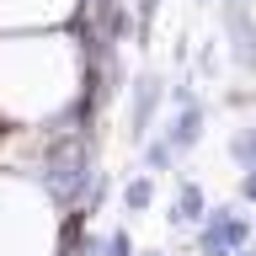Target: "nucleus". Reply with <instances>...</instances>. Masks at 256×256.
I'll list each match as a JSON object with an SVG mask.
<instances>
[{
    "instance_id": "6e6552de",
    "label": "nucleus",
    "mask_w": 256,
    "mask_h": 256,
    "mask_svg": "<svg viewBox=\"0 0 256 256\" xmlns=\"http://www.w3.org/2000/svg\"><path fill=\"white\" fill-rule=\"evenodd\" d=\"M230 160H235L240 171H256V123L230 134Z\"/></svg>"
},
{
    "instance_id": "1a4fd4ad",
    "label": "nucleus",
    "mask_w": 256,
    "mask_h": 256,
    "mask_svg": "<svg viewBox=\"0 0 256 256\" xmlns=\"http://www.w3.org/2000/svg\"><path fill=\"white\" fill-rule=\"evenodd\" d=\"M107 256H139V251H134V235H128L123 224H118V230L107 235Z\"/></svg>"
},
{
    "instance_id": "4468645a",
    "label": "nucleus",
    "mask_w": 256,
    "mask_h": 256,
    "mask_svg": "<svg viewBox=\"0 0 256 256\" xmlns=\"http://www.w3.org/2000/svg\"><path fill=\"white\" fill-rule=\"evenodd\" d=\"M235 256H256V246H240V251H235Z\"/></svg>"
},
{
    "instance_id": "20e7f679",
    "label": "nucleus",
    "mask_w": 256,
    "mask_h": 256,
    "mask_svg": "<svg viewBox=\"0 0 256 256\" xmlns=\"http://www.w3.org/2000/svg\"><path fill=\"white\" fill-rule=\"evenodd\" d=\"M203 123H208V112H203V102H192V107H176L171 128H160V134H166V144H171L176 155H192V150H198V144H203Z\"/></svg>"
},
{
    "instance_id": "ddd939ff",
    "label": "nucleus",
    "mask_w": 256,
    "mask_h": 256,
    "mask_svg": "<svg viewBox=\"0 0 256 256\" xmlns=\"http://www.w3.org/2000/svg\"><path fill=\"white\" fill-rule=\"evenodd\" d=\"M86 256H107V235H91V240H86Z\"/></svg>"
},
{
    "instance_id": "f8f14e48",
    "label": "nucleus",
    "mask_w": 256,
    "mask_h": 256,
    "mask_svg": "<svg viewBox=\"0 0 256 256\" xmlns=\"http://www.w3.org/2000/svg\"><path fill=\"white\" fill-rule=\"evenodd\" d=\"M198 70H203V75H219V54L203 48V54H198Z\"/></svg>"
},
{
    "instance_id": "423d86ee",
    "label": "nucleus",
    "mask_w": 256,
    "mask_h": 256,
    "mask_svg": "<svg viewBox=\"0 0 256 256\" xmlns=\"http://www.w3.org/2000/svg\"><path fill=\"white\" fill-rule=\"evenodd\" d=\"M123 208L128 214H150V208H155V176L150 171H139V176L123 182Z\"/></svg>"
},
{
    "instance_id": "f257e3e1",
    "label": "nucleus",
    "mask_w": 256,
    "mask_h": 256,
    "mask_svg": "<svg viewBox=\"0 0 256 256\" xmlns=\"http://www.w3.org/2000/svg\"><path fill=\"white\" fill-rule=\"evenodd\" d=\"M256 224L240 214V208H208V219L198 224V256H235L240 246H251Z\"/></svg>"
},
{
    "instance_id": "9b49d317",
    "label": "nucleus",
    "mask_w": 256,
    "mask_h": 256,
    "mask_svg": "<svg viewBox=\"0 0 256 256\" xmlns=\"http://www.w3.org/2000/svg\"><path fill=\"white\" fill-rule=\"evenodd\" d=\"M235 198H240V203H256V171H246V176H240Z\"/></svg>"
},
{
    "instance_id": "9d476101",
    "label": "nucleus",
    "mask_w": 256,
    "mask_h": 256,
    "mask_svg": "<svg viewBox=\"0 0 256 256\" xmlns=\"http://www.w3.org/2000/svg\"><path fill=\"white\" fill-rule=\"evenodd\" d=\"M224 107H256V91H224Z\"/></svg>"
},
{
    "instance_id": "0eeeda50",
    "label": "nucleus",
    "mask_w": 256,
    "mask_h": 256,
    "mask_svg": "<svg viewBox=\"0 0 256 256\" xmlns=\"http://www.w3.org/2000/svg\"><path fill=\"white\" fill-rule=\"evenodd\" d=\"M176 160H182V155H176L171 144H166V134H155V139H144V171H150V176H160V171H171Z\"/></svg>"
},
{
    "instance_id": "7ed1b4c3",
    "label": "nucleus",
    "mask_w": 256,
    "mask_h": 256,
    "mask_svg": "<svg viewBox=\"0 0 256 256\" xmlns=\"http://www.w3.org/2000/svg\"><path fill=\"white\" fill-rule=\"evenodd\" d=\"M224 43H230L235 70L251 75V70H256V16H251L246 0H230V6H224Z\"/></svg>"
},
{
    "instance_id": "39448f33",
    "label": "nucleus",
    "mask_w": 256,
    "mask_h": 256,
    "mask_svg": "<svg viewBox=\"0 0 256 256\" xmlns=\"http://www.w3.org/2000/svg\"><path fill=\"white\" fill-rule=\"evenodd\" d=\"M203 219H208L203 187H198L192 176H182V182H176V203H171V214H166V224H171V230H198Z\"/></svg>"
},
{
    "instance_id": "dca6fc26",
    "label": "nucleus",
    "mask_w": 256,
    "mask_h": 256,
    "mask_svg": "<svg viewBox=\"0 0 256 256\" xmlns=\"http://www.w3.org/2000/svg\"><path fill=\"white\" fill-rule=\"evenodd\" d=\"M160 256H171V251H160Z\"/></svg>"
},
{
    "instance_id": "2eb2a0df",
    "label": "nucleus",
    "mask_w": 256,
    "mask_h": 256,
    "mask_svg": "<svg viewBox=\"0 0 256 256\" xmlns=\"http://www.w3.org/2000/svg\"><path fill=\"white\" fill-rule=\"evenodd\" d=\"M198 6H214V0H198Z\"/></svg>"
},
{
    "instance_id": "f03ea898",
    "label": "nucleus",
    "mask_w": 256,
    "mask_h": 256,
    "mask_svg": "<svg viewBox=\"0 0 256 256\" xmlns=\"http://www.w3.org/2000/svg\"><path fill=\"white\" fill-rule=\"evenodd\" d=\"M160 102H166V80H160L155 70H144V75L128 80V139L134 144L150 139V123H155Z\"/></svg>"
}]
</instances>
